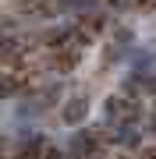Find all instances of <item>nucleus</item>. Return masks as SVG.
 Here are the masks:
<instances>
[{
  "mask_svg": "<svg viewBox=\"0 0 156 159\" xmlns=\"http://www.w3.org/2000/svg\"><path fill=\"white\" fill-rule=\"evenodd\" d=\"M99 142H103L99 131H75L68 142V156L71 159H92V156H99Z\"/></svg>",
  "mask_w": 156,
  "mask_h": 159,
  "instance_id": "nucleus-1",
  "label": "nucleus"
},
{
  "mask_svg": "<svg viewBox=\"0 0 156 159\" xmlns=\"http://www.w3.org/2000/svg\"><path fill=\"white\" fill-rule=\"evenodd\" d=\"M85 117H89V96H82V92L68 96V102H64V110H60V120H64L68 127H75V124H82Z\"/></svg>",
  "mask_w": 156,
  "mask_h": 159,
  "instance_id": "nucleus-2",
  "label": "nucleus"
},
{
  "mask_svg": "<svg viewBox=\"0 0 156 159\" xmlns=\"http://www.w3.org/2000/svg\"><path fill=\"white\" fill-rule=\"evenodd\" d=\"M114 39H117V46H131L135 43V32L128 29V25H114Z\"/></svg>",
  "mask_w": 156,
  "mask_h": 159,
  "instance_id": "nucleus-3",
  "label": "nucleus"
},
{
  "mask_svg": "<svg viewBox=\"0 0 156 159\" xmlns=\"http://www.w3.org/2000/svg\"><path fill=\"white\" fill-rule=\"evenodd\" d=\"M139 159H156V145H149V148H142V152H139Z\"/></svg>",
  "mask_w": 156,
  "mask_h": 159,
  "instance_id": "nucleus-4",
  "label": "nucleus"
},
{
  "mask_svg": "<svg viewBox=\"0 0 156 159\" xmlns=\"http://www.w3.org/2000/svg\"><path fill=\"white\" fill-rule=\"evenodd\" d=\"M149 131H153V134H156V113L149 117Z\"/></svg>",
  "mask_w": 156,
  "mask_h": 159,
  "instance_id": "nucleus-5",
  "label": "nucleus"
}]
</instances>
